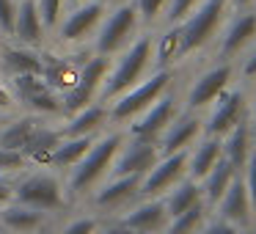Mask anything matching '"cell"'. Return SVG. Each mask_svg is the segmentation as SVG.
<instances>
[{"label":"cell","instance_id":"24","mask_svg":"<svg viewBox=\"0 0 256 234\" xmlns=\"http://www.w3.org/2000/svg\"><path fill=\"white\" fill-rule=\"evenodd\" d=\"M105 122H108V108L102 105V102H96V105H88V108H83L80 113H74V116L69 118V124L64 127V135H66V138L94 135Z\"/></svg>","mask_w":256,"mask_h":234},{"label":"cell","instance_id":"15","mask_svg":"<svg viewBox=\"0 0 256 234\" xmlns=\"http://www.w3.org/2000/svg\"><path fill=\"white\" fill-rule=\"evenodd\" d=\"M168 220H171V218H168V212H166L162 198H144L140 204H135L132 210L122 218L124 226H130L138 234H160V232H166Z\"/></svg>","mask_w":256,"mask_h":234},{"label":"cell","instance_id":"26","mask_svg":"<svg viewBox=\"0 0 256 234\" xmlns=\"http://www.w3.org/2000/svg\"><path fill=\"white\" fill-rule=\"evenodd\" d=\"M91 144H94V135H83V138H64L61 144L56 146V152H52L50 166H56V168L78 166V162L83 160V154L91 149Z\"/></svg>","mask_w":256,"mask_h":234},{"label":"cell","instance_id":"30","mask_svg":"<svg viewBox=\"0 0 256 234\" xmlns=\"http://www.w3.org/2000/svg\"><path fill=\"white\" fill-rule=\"evenodd\" d=\"M36 118L30 116H22L17 118V122H12L8 127L0 130V149H12V152H22L25 144H28L30 132L36 130Z\"/></svg>","mask_w":256,"mask_h":234},{"label":"cell","instance_id":"45","mask_svg":"<svg viewBox=\"0 0 256 234\" xmlns=\"http://www.w3.org/2000/svg\"><path fill=\"white\" fill-rule=\"evenodd\" d=\"M12 105H14V94L3 83H0V110H8Z\"/></svg>","mask_w":256,"mask_h":234},{"label":"cell","instance_id":"34","mask_svg":"<svg viewBox=\"0 0 256 234\" xmlns=\"http://www.w3.org/2000/svg\"><path fill=\"white\" fill-rule=\"evenodd\" d=\"M135 8H138V20L144 25H154L160 17H166L168 3L171 0H132Z\"/></svg>","mask_w":256,"mask_h":234},{"label":"cell","instance_id":"42","mask_svg":"<svg viewBox=\"0 0 256 234\" xmlns=\"http://www.w3.org/2000/svg\"><path fill=\"white\" fill-rule=\"evenodd\" d=\"M25 154L22 152H12V149H0V174H12V171H20L25 166Z\"/></svg>","mask_w":256,"mask_h":234},{"label":"cell","instance_id":"8","mask_svg":"<svg viewBox=\"0 0 256 234\" xmlns=\"http://www.w3.org/2000/svg\"><path fill=\"white\" fill-rule=\"evenodd\" d=\"M256 44V8L228 14L218 34V61H237Z\"/></svg>","mask_w":256,"mask_h":234},{"label":"cell","instance_id":"36","mask_svg":"<svg viewBox=\"0 0 256 234\" xmlns=\"http://www.w3.org/2000/svg\"><path fill=\"white\" fill-rule=\"evenodd\" d=\"M36 8H39V17H42V25H44V28L61 25L64 0H36Z\"/></svg>","mask_w":256,"mask_h":234},{"label":"cell","instance_id":"10","mask_svg":"<svg viewBox=\"0 0 256 234\" xmlns=\"http://www.w3.org/2000/svg\"><path fill=\"white\" fill-rule=\"evenodd\" d=\"M176 113H179V100L171 91H166L160 100H154L144 113H138V116L132 118L130 135H132V138H140V140H154L157 144V138H160L168 124L176 118Z\"/></svg>","mask_w":256,"mask_h":234},{"label":"cell","instance_id":"2","mask_svg":"<svg viewBox=\"0 0 256 234\" xmlns=\"http://www.w3.org/2000/svg\"><path fill=\"white\" fill-rule=\"evenodd\" d=\"M228 0H201L198 6L179 22L182 30V58L201 52L206 44L218 39L223 22L228 17Z\"/></svg>","mask_w":256,"mask_h":234},{"label":"cell","instance_id":"6","mask_svg":"<svg viewBox=\"0 0 256 234\" xmlns=\"http://www.w3.org/2000/svg\"><path fill=\"white\" fill-rule=\"evenodd\" d=\"M138 25H140V20H138V8H135L132 0L116 6V12L108 14L100 22V28H96V56L110 58L116 52H122L135 39Z\"/></svg>","mask_w":256,"mask_h":234},{"label":"cell","instance_id":"32","mask_svg":"<svg viewBox=\"0 0 256 234\" xmlns=\"http://www.w3.org/2000/svg\"><path fill=\"white\" fill-rule=\"evenodd\" d=\"M94 100H96L94 91H88V88H83V86L74 83L72 88H66V94H64V100H61V110H66V113H80L83 108L94 105Z\"/></svg>","mask_w":256,"mask_h":234},{"label":"cell","instance_id":"17","mask_svg":"<svg viewBox=\"0 0 256 234\" xmlns=\"http://www.w3.org/2000/svg\"><path fill=\"white\" fill-rule=\"evenodd\" d=\"M220 160H223V140L215 138V135H201L188 152V176L193 182H201Z\"/></svg>","mask_w":256,"mask_h":234},{"label":"cell","instance_id":"29","mask_svg":"<svg viewBox=\"0 0 256 234\" xmlns=\"http://www.w3.org/2000/svg\"><path fill=\"white\" fill-rule=\"evenodd\" d=\"M3 66H6V72H12V74H42L44 64H42V58L36 56L34 50L17 47V50L3 52Z\"/></svg>","mask_w":256,"mask_h":234},{"label":"cell","instance_id":"48","mask_svg":"<svg viewBox=\"0 0 256 234\" xmlns=\"http://www.w3.org/2000/svg\"><path fill=\"white\" fill-rule=\"evenodd\" d=\"M14 198V190L8 188L6 182H0V204H6V201H12Z\"/></svg>","mask_w":256,"mask_h":234},{"label":"cell","instance_id":"33","mask_svg":"<svg viewBox=\"0 0 256 234\" xmlns=\"http://www.w3.org/2000/svg\"><path fill=\"white\" fill-rule=\"evenodd\" d=\"M25 105L30 108L34 113H42V116H47V113H58L61 110V96L56 94V88H42L39 94H34V96H28L25 100Z\"/></svg>","mask_w":256,"mask_h":234},{"label":"cell","instance_id":"28","mask_svg":"<svg viewBox=\"0 0 256 234\" xmlns=\"http://www.w3.org/2000/svg\"><path fill=\"white\" fill-rule=\"evenodd\" d=\"M210 215H212V212H210V206H206V204H196V206H190L188 212L171 218L162 234H198Z\"/></svg>","mask_w":256,"mask_h":234},{"label":"cell","instance_id":"4","mask_svg":"<svg viewBox=\"0 0 256 234\" xmlns=\"http://www.w3.org/2000/svg\"><path fill=\"white\" fill-rule=\"evenodd\" d=\"M174 83V72L171 69H154L149 78H144L140 83H135L132 88H127L122 96H116V102L108 110V118L116 124L122 122H132L138 113H144L154 100H160L166 91H171Z\"/></svg>","mask_w":256,"mask_h":234},{"label":"cell","instance_id":"19","mask_svg":"<svg viewBox=\"0 0 256 234\" xmlns=\"http://www.w3.org/2000/svg\"><path fill=\"white\" fill-rule=\"evenodd\" d=\"M135 196H140V176H110V182L94 196V204L100 210H118Z\"/></svg>","mask_w":256,"mask_h":234},{"label":"cell","instance_id":"25","mask_svg":"<svg viewBox=\"0 0 256 234\" xmlns=\"http://www.w3.org/2000/svg\"><path fill=\"white\" fill-rule=\"evenodd\" d=\"M58 144H61V132L36 124V130L30 132L22 154H25V160H34V162H50V157H52V152H56Z\"/></svg>","mask_w":256,"mask_h":234},{"label":"cell","instance_id":"50","mask_svg":"<svg viewBox=\"0 0 256 234\" xmlns=\"http://www.w3.org/2000/svg\"><path fill=\"white\" fill-rule=\"evenodd\" d=\"M245 234H256V223H254V226H250V228H248V232H245Z\"/></svg>","mask_w":256,"mask_h":234},{"label":"cell","instance_id":"27","mask_svg":"<svg viewBox=\"0 0 256 234\" xmlns=\"http://www.w3.org/2000/svg\"><path fill=\"white\" fill-rule=\"evenodd\" d=\"M3 223H6L12 232H34V228L42 226V220H44V212L42 210H34V206H25V204H12L3 210Z\"/></svg>","mask_w":256,"mask_h":234},{"label":"cell","instance_id":"13","mask_svg":"<svg viewBox=\"0 0 256 234\" xmlns=\"http://www.w3.org/2000/svg\"><path fill=\"white\" fill-rule=\"evenodd\" d=\"M204 135V116L193 110L176 113L171 124L166 127V132L157 138V149L162 154H176V152H190V146Z\"/></svg>","mask_w":256,"mask_h":234},{"label":"cell","instance_id":"44","mask_svg":"<svg viewBox=\"0 0 256 234\" xmlns=\"http://www.w3.org/2000/svg\"><path fill=\"white\" fill-rule=\"evenodd\" d=\"M245 88H248V118H250V124H254V130H256V83L245 86Z\"/></svg>","mask_w":256,"mask_h":234},{"label":"cell","instance_id":"21","mask_svg":"<svg viewBox=\"0 0 256 234\" xmlns=\"http://www.w3.org/2000/svg\"><path fill=\"white\" fill-rule=\"evenodd\" d=\"M162 204H166L168 218H176L182 212H188L190 206L204 204V196H201V184L193 182L190 176H184L182 182H176L166 196H162Z\"/></svg>","mask_w":256,"mask_h":234},{"label":"cell","instance_id":"40","mask_svg":"<svg viewBox=\"0 0 256 234\" xmlns=\"http://www.w3.org/2000/svg\"><path fill=\"white\" fill-rule=\"evenodd\" d=\"M198 234H245V232H242L240 226H234V223L223 220V218L210 215V218H206V223L201 226Z\"/></svg>","mask_w":256,"mask_h":234},{"label":"cell","instance_id":"23","mask_svg":"<svg viewBox=\"0 0 256 234\" xmlns=\"http://www.w3.org/2000/svg\"><path fill=\"white\" fill-rule=\"evenodd\" d=\"M176 61H182V30L174 22L154 36V69H171Z\"/></svg>","mask_w":256,"mask_h":234},{"label":"cell","instance_id":"46","mask_svg":"<svg viewBox=\"0 0 256 234\" xmlns=\"http://www.w3.org/2000/svg\"><path fill=\"white\" fill-rule=\"evenodd\" d=\"M102 234H138V232H132L130 226H124V223L118 220V223H113V226H108Z\"/></svg>","mask_w":256,"mask_h":234},{"label":"cell","instance_id":"18","mask_svg":"<svg viewBox=\"0 0 256 234\" xmlns=\"http://www.w3.org/2000/svg\"><path fill=\"white\" fill-rule=\"evenodd\" d=\"M220 140H223V160H228L237 171H242L245 160L250 157V152H254V146H256V130H254V124H250V118L240 122L237 127H234L232 132H226Z\"/></svg>","mask_w":256,"mask_h":234},{"label":"cell","instance_id":"41","mask_svg":"<svg viewBox=\"0 0 256 234\" xmlns=\"http://www.w3.org/2000/svg\"><path fill=\"white\" fill-rule=\"evenodd\" d=\"M14 20H17V3L14 0H0V34L14 36Z\"/></svg>","mask_w":256,"mask_h":234},{"label":"cell","instance_id":"12","mask_svg":"<svg viewBox=\"0 0 256 234\" xmlns=\"http://www.w3.org/2000/svg\"><path fill=\"white\" fill-rule=\"evenodd\" d=\"M160 160V149H157L154 140H140L132 138L130 144H124L118 149L116 160L110 166V176H140L154 168V162Z\"/></svg>","mask_w":256,"mask_h":234},{"label":"cell","instance_id":"38","mask_svg":"<svg viewBox=\"0 0 256 234\" xmlns=\"http://www.w3.org/2000/svg\"><path fill=\"white\" fill-rule=\"evenodd\" d=\"M240 176H242L245 190H248L250 204H254V212H256V146H254V152H250V157L245 160V166H242V171H240Z\"/></svg>","mask_w":256,"mask_h":234},{"label":"cell","instance_id":"16","mask_svg":"<svg viewBox=\"0 0 256 234\" xmlns=\"http://www.w3.org/2000/svg\"><path fill=\"white\" fill-rule=\"evenodd\" d=\"M105 20V6L102 3H80L74 6V12L61 22V39L64 42H83L100 28V22Z\"/></svg>","mask_w":256,"mask_h":234},{"label":"cell","instance_id":"5","mask_svg":"<svg viewBox=\"0 0 256 234\" xmlns=\"http://www.w3.org/2000/svg\"><path fill=\"white\" fill-rule=\"evenodd\" d=\"M234 78H237V61H215L212 66H206L190 83L188 96H184V110L204 113L223 91L232 88Z\"/></svg>","mask_w":256,"mask_h":234},{"label":"cell","instance_id":"22","mask_svg":"<svg viewBox=\"0 0 256 234\" xmlns=\"http://www.w3.org/2000/svg\"><path fill=\"white\" fill-rule=\"evenodd\" d=\"M14 36H17L22 44H39L42 36H44V25H42L39 8H36V0H22L17 6V20H14Z\"/></svg>","mask_w":256,"mask_h":234},{"label":"cell","instance_id":"3","mask_svg":"<svg viewBox=\"0 0 256 234\" xmlns=\"http://www.w3.org/2000/svg\"><path fill=\"white\" fill-rule=\"evenodd\" d=\"M124 146V135L122 132H110L105 138H94L91 149L83 154V160L78 166H72V174H69V190L74 196H83L110 171L113 160H116L118 149Z\"/></svg>","mask_w":256,"mask_h":234},{"label":"cell","instance_id":"20","mask_svg":"<svg viewBox=\"0 0 256 234\" xmlns=\"http://www.w3.org/2000/svg\"><path fill=\"white\" fill-rule=\"evenodd\" d=\"M237 176H240L237 168H234L228 160H220V162H218V166L198 182V184H201V196H204V204L210 206V212L215 210V204L223 198V193L232 188V182H234Z\"/></svg>","mask_w":256,"mask_h":234},{"label":"cell","instance_id":"49","mask_svg":"<svg viewBox=\"0 0 256 234\" xmlns=\"http://www.w3.org/2000/svg\"><path fill=\"white\" fill-rule=\"evenodd\" d=\"M69 3H72V6H80V3H86V0H69Z\"/></svg>","mask_w":256,"mask_h":234},{"label":"cell","instance_id":"14","mask_svg":"<svg viewBox=\"0 0 256 234\" xmlns=\"http://www.w3.org/2000/svg\"><path fill=\"white\" fill-rule=\"evenodd\" d=\"M212 215H218V218H223V220L234 223V226H240L242 232H248V228L256 223V212H254V204H250L248 190H245L242 176H237L232 182V188H228L226 193H223V198L215 204Z\"/></svg>","mask_w":256,"mask_h":234},{"label":"cell","instance_id":"47","mask_svg":"<svg viewBox=\"0 0 256 234\" xmlns=\"http://www.w3.org/2000/svg\"><path fill=\"white\" fill-rule=\"evenodd\" d=\"M228 6L234 12H240V8H256V0H228Z\"/></svg>","mask_w":256,"mask_h":234},{"label":"cell","instance_id":"37","mask_svg":"<svg viewBox=\"0 0 256 234\" xmlns=\"http://www.w3.org/2000/svg\"><path fill=\"white\" fill-rule=\"evenodd\" d=\"M237 78L242 80V86L256 83V44L250 47L245 56L237 58Z\"/></svg>","mask_w":256,"mask_h":234},{"label":"cell","instance_id":"11","mask_svg":"<svg viewBox=\"0 0 256 234\" xmlns=\"http://www.w3.org/2000/svg\"><path fill=\"white\" fill-rule=\"evenodd\" d=\"M188 176V152H176V154H162L154 162L149 174L140 179V196L144 198H162L176 182Z\"/></svg>","mask_w":256,"mask_h":234},{"label":"cell","instance_id":"7","mask_svg":"<svg viewBox=\"0 0 256 234\" xmlns=\"http://www.w3.org/2000/svg\"><path fill=\"white\" fill-rule=\"evenodd\" d=\"M248 118V88L245 86H232L226 88L210 108L204 116V135H215L223 138L232 132L240 122Z\"/></svg>","mask_w":256,"mask_h":234},{"label":"cell","instance_id":"31","mask_svg":"<svg viewBox=\"0 0 256 234\" xmlns=\"http://www.w3.org/2000/svg\"><path fill=\"white\" fill-rule=\"evenodd\" d=\"M108 72H110V61H108V56H96L94 52V58H88V61L80 66L78 86H83V88H88V91L96 94V91L102 88V83H105Z\"/></svg>","mask_w":256,"mask_h":234},{"label":"cell","instance_id":"1","mask_svg":"<svg viewBox=\"0 0 256 234\" xmlns=\"http://www.w3.org/2000/svg\"><path fill=\"white\" fill-rule=\"evenodd\" d=\"M154 66V36L144 34L138 39H132L127 47L122 50V58L116 61V66H110L105 83L100 88L102 100H116L122 96L127 88H132L135 83L149 74V69Z\"/></svg>","mask_w":256,"mask_h":234},{"label":"cell","instance_id":"39","mask_svg":"<svg viewBox=\"0 0 256 234\" xmlns=\"http://www.w3.org/2000/svg\"><path fill=\"white\" fill-rule=\"evenodd\" d=\"M201 0H171L168 3V12H166V22L174 25V22H182L196 6H198Z\"/></svg>","mask_w":256,"mask_h":234},{"label":"cell","instance_id":"43","mask_svg":"<svg viewBox=\"0 0 256 234\" xmlns=\"http://www.w3.org/2000/svg\"><path fill=\"white\" fill-rule=\"evenodd\" d=\"M61 234H96V218H74L61 228Z\"/></svg>","mask_w":256,"mask_h":234},{"label":"cell","instance_id":"9","mask_svg":"<svg viewBox=\"0 0 256 234\" xmlns=\"http://www.w3.org/2000/svg\"><path fill=\"white\" fill-rule=\"evenodd\" d=\"M14 198H17V204L47 212L64 204V188L52 174H30L14 188Z\"/></svg>","mask_w":256,"mask_h":234},{"label":"cell","instance_id":"35","mask_svg":"<svg viewBox=\"0 0 256 234\" xmlns=\"http://www.w3.org/2000/svg\"><path fill=\"white\" fill-rule=\"evenodd\" d=\"M42 88H47V80H42L39 74H14V91H17L20 100H28V96L39 94Z\"/></svg>","mask_w":256,"mask_h":234}]
</instances>
